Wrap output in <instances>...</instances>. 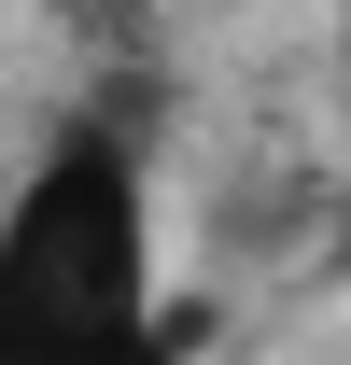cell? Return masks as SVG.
Segmentation results:
<instances>
[{
  "instance_id": "1",
  "label": "cell",
  "mask_w": 351,
  "mask_h": 365,
  "mask_svg": "<svg viewBox=\"0 0 351 365\" xmlns=\"http://www.w3.org/2000/svg\"><path fill=\"white\" fill-rule=\"evenodd\" d=\"M197 309L155 295V169L141 127L71 113L0 197V365H183Z\"/></svg>"
},
{
  "instance_id": "2",
  "label": "cell",
  "mask_w": 351,
  "mask_h": 365,
  "mask_svg": "<svg viewBox=\"0 0 351 365\" xmlns=\"http://www.w3.org/2000/svg\"><path fill=\"white\" fill-rule=\"evenodd\" d=\"M337 127H351V29H337ZM337 211H351V182H337Z\"/></svg>"
}]
</instances>
